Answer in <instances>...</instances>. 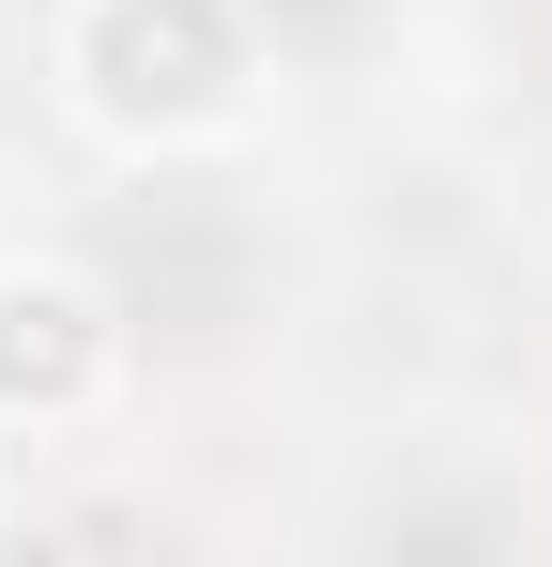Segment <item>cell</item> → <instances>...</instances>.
I'll return each instance as SVG.
<instances>
[{"label": "cell", "mask_w": 552, "mask_h": 567, "mask_svg": "<svg viewBox=\"0 0 552 567\" xmlns=\"http://www.w3.org/2000/svg\"><path fill=\"white\" fill-rule=\"evenodd\" d=\"M78 369V291H0V399Z\"/></svg>", "instance_id": "cell-1"}]
</instances>
